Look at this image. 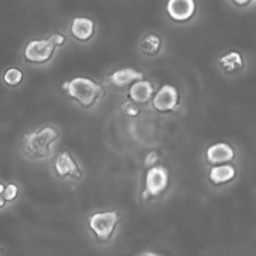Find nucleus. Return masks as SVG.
Returning <instances> with one entry per match:
<instances>
[{
    "label": "nucleus",
    "instance_id": "16",
    "mask_svg": "<svg viewBox=\"0 0 256 256\" xmlns=\"http://www.w3.org/2000/svg\"><path fill=\"white\" fill-rule=\"evenodd\" d=\"M3 79L9 86H16L20 84L23 79V73L18 68H10L4 73Z\"/></svg>",
    "mask_w": 256,
    "mask_h": 256
},
{
    "label": "nucleus",
    "instance_id": "19",
    "mask_svg": "<svg viewBox=\"0 0 256 256\" xmlns=\"http://www.w3.org/2000/svg\"><path fill=\"white\" fill-rule=\"evenodd\" d=\"M159 158H160L159 153L156 150H151L146 154L144 158V164L147 167H152L156 165V163L159 161Z\"/></svg>",
    "mask_w": 256,
    "mask_h": 256
},
{
    "label": "nucleus",
    "instance_id": "1",
    "mask_svg": "<svg viewBox=\"0 0 256 256\" xmlns=\"http://www.w3.org/2000/svg\"><path fill=\"white\" fill-rule=\"evenodd\" d=\"M59 137L60 132L56 127L46 125L36 131L23 135L22 150L32 159L41 160L49 158Z\"/></svg>",
    "mask_w": 256,
    "mask_h": 256
},
{
    "label": "nucleus",
    "instance_id": "2",
    "mask_svg": "<svg viewBox=\"0 0 256 256\" xmlns=\"http://www.w3.org/2000/svg\"><path fill=\"white\" fill-rule=\"evenodd\" d=\"M67 94L85 108L92 107L104 95L103 87L87 77H75L63 84Z\"/></svg>",
    "mask_w": 256,
    "mask_h": 256
},
{
    "label": "nucleus",
    "instance_id": "23",
    "mask_svg": "<svg viewBox=\"0 0 256 256\" xmlns=\"http://www.w3.org/2000/svg\"><path fill=\"white\" fill-rule=\"evenodd\" d=\"M4 188H5V186L0 183V195H2V193H3V191H4Z\"/></svg>",
    "mask_w": 256,
    "mask_h": 256
},
{
    "label": "nucleus",
    "instance_id": "12",
    "mask_svg": "<svg viewBox=\"0 0 256 256\" xmlns=\"http://www.w3.org/2000/svg\"><path fill=\"white\" fill-rule=\"evenodd\" d=\"M154 95V86L147 80H139L130 86L129 99L136 104L148 103Z\"/></svg>",
    "mask_w": 256,
    "mask_h": 256
},
{
    "label": "nucleus",
    "instance_id": "5",
    "mask_svg": "<svg viewBox=\"0 0 256 256\" xmlns=\"http://www.w3.org/2000/svg\"><path fill=\"white\" fill-rule=\"evenodd\" d=\"M170 176L168 170L161 165L150 167L145 176V186L142 192L144 200L150 197H158L169 186Z\"/></svg>",
    "mask_w": 256,
    "mask_h": 256
},
{
    "label": "nucleus",
    "instance_id": "21",
    "mask_svg": "<svg viewBox=\"0 0 256 256\" xmlns=\"http://www.w3.org/2000/svg\"><path fill=\"white\" fill-rule=\"evenodd\" d=\"M237 6L243 7V6H247L252 0H232Z\"/></svg>",
    "mask_w": 256,
    "mask_h": 256
},
{
    "label": "nucleus",
    "instance_id": "6",
    "mask_svg": "<svg viewBox=\"0 0 256 256\" xmlns=\"http://www.w3.org/2000/svg\"><path fill=\"white\" fill-rule=\"evenodd\" d=\"M54 170L61 179L79 180L83 176V171L79 163L69 151L59 152L54 159Z\"/></svg>",
    "mask_w": 256,
    "mask_h": 256
},
{
    "label": "nucleus",
    "instance_id": "4",
    "mask_svg": "<svg viewBox=\"0 0 256 256\" xmlns=\"http://www.w3.org/2000/svg\"><path fill=\"white\" fill-rule=\"evenodd\" d=\"M121 216L116 210L98 211L88 218V225L95 237L101 242H108L114 235Z\"/></svg>",
    "mask_w": 256,
    "mask_h": 256
},
{
    "label": "nucleus",
    "instance_id": "9",
    "mask_svg": "<svg viewBox=\"0 0 256 256\" xmlns=\"http://www.w3.org/2000/svg\"><path fill=\"white\" fill-rule=\"evenodd\" d=\"M206 160L212 165L230 163L235 157L234 148L226 142H217L206 150Z\"/></svg>",
    "mask_w": 256,
    "mask_h": 256
},
{
    "label": "nucleus",
    "instance_id": "7",
    "mask_svg": "<svg viewBox=\"0 0 256 256\" xmlns=\"http://www.w3.org/2000/svg\"><path fill=\"white\" fill-rule=\"evenodd\" d=\"M179 93L176 87L165 84L152 97V105L155 110L161 113L172 112L178 107Z\"/></svg>",
    "mask_w": 256,
    "mask_h": 256
},
{
    "label": "nucleus",
    "instance_id": "15",
    "mask_svg": "<svg viewBox=\"0 0 256 256\" xmlns=\"http://www.w3.org/2000/svg\"><path fill=\"white\" fill-rule=\"evenodd\" d=\"M161 45H162V41L159 35L155 33H148L143 37L140 43V49L142 53L152 57L159 53L161 49Z\"/></svg>",
    "mask_w": 256,
    "mask_h": 256
},
{
    "label": "nucleus",
    "instance_id": "18",
    "mask_svg": "<svg viewBox=\"0 0 256 256\" xmlns=\"http://www.w3.org/2000/svg\"><path fill=\"white\" fill-rule=\"evenodd\" d=\"M19 189L18 186L14 183H9L7 186H5L4 191L2 193V196L4 197V199L6 200V202H11L13 200H15L17 198Z\"/></svg>",
    "mask_w": 256,
    "mask_h": 256
},
{
    "label": "nucleus",
    "instance_id": "10",
    "mask_svg": "<svg viewBox=\"0 0 256 256\" xmlns=\"http://www.w3.org/2000/svg\"><path fill=\"white\" fill-rule=\"evenodd\" d=\"M237 175V170L234 165L230 163L213 165L209 171V180L212 184L219 186L230 183L235 179Z\"/></svg>",
    "mask_w": 256,
    "mask_h": 256
},
{
    "label": "nucleus",
    "instance_id": "11",
    "mask_svg": "<svg viewBox=\"0 0 256 256\" xmlns=\"http://www.w3.org/2000/svg\"><path fill=\"white\" fill-rule=\"evenodd\" d=\"M144 75L142 72L133 68H122L116 70L109 76V81L112 85L118 88H125L131 86L136 81L142 80Z\"/></svg>",
    "mask_w": 256,
    "mask_h": 256
},
{
    "label": "nucleus",
    "instance_id": "8",
    "mask_svg": "<svg viewBox=\"0 0 256 256\" xmlns=\"http://www.w3.org/2000/svg\"><path fill=\"white\" fill-rule=\"evenodd\" d=\"M166 11L172 20L186 22L194 16L196 3L194 0H168Z\"/></svg>",
    "mask_w": 256,
    "mask_h": 256
},
{
    "label": "nucleus",
    "instance_id": "13",
    "mask_svg": "<svg viewBox=\"0 0 256 256\" xmlns=\"http://www.w3.org/2000/svg\"><path fill=\"white\" fill-rule=\"evenodd\" d=\"M70 31L76 40L88 41L94 35L95 24L87 17H75L71 23Z\"/></svg>",
    "mask_w": 256,
    "mask_h": 256
},
{
    "label": "nucleus",
    "instance_id": "20",
    "mask_svg": "<svg viewBox=\"0 0 256 256\" xmlns=\"http://www.w3.org/2000/svg\"><path fill=\"white\" fill-rule=\"evenodd\" d=\"M136 256H161V255L156 252H153V251H143V252L138 253Z\"/></svg>",
    "mask_w": 256,
    "mask_h": 256
},
{
    "label": "nucleus",
    "instance_id": "17",
    "mask_svg": "<svg viewBox=\"0 0 256 256\" xmlns=\"http://www.w3.org/2000/svg\"><path fill=\"white\" fill-rule=\"evenodd\" d=\"M121 111L126 116L136 117V116H138V114L140 112V109H139L138 104H136L135 102H133L131 100H128V101H125L124 103H122Z\"/></svg>",
    "mask_w": 256,
    "mask_h": 256
},
{
    "label": "nucleus",
    "instance_id": "14",
    "mask_svg": "<svg viewBox=\"0 0 256 256\" xmlns=\"http://www.w3.org/2000/svg\"><path fill=\"white\" fill-rule=\"evenodd\" d=\"M219 63L227 73H237L243 68V59L237 51H230L219 58Z\"/></svg>",
    "mask_w": 256,
    "mask_h": 256
},
{
    "label": "nucleus",
    "instance_id": "3",
    "mask_svg": "<svg viewBox=\"0 0 256 256\" xmlns=\"http://www.w3.org/2000/svg\"><path fill=\"white\" fill-rule=\"evenodd\" d=\"M65 36L60 33H54L47 39L31 40L24 51L27 61L35 64H43L49 61L54 54L55 48L65 43Z\"/></svg>",
    "mask_w": 256,
    "mask_h": 256
},
{
    "label": "nucleus",
    "instance_id": "22",
    "mask_svg": "<svg viewBox=\"0 0 256 256\" xmlns=\"http://www.w3.org/2000/svg\"><path fill=\"white\" fill-rule=\"evenodd\" d=\"M6 204V200L4 199V197L2 195H0V208L4 207Z\"/></svg>",
    "mask_w": 256,
    "mask_h": 256
}]
</instances>
